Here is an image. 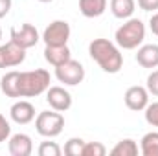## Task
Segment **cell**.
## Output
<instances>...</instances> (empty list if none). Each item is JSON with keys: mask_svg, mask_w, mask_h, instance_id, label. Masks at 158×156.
I'll use <instances>...</instances> for the list:
<instances>
[{"mask_svg": "<svg viewBox=\"0 0 158 156\" xmlns=\"http://www.w3.org/2000/svg\"><path fill=\"white\" fill-rule=\"evenodd\" d=\"M88 53L107 74H118L123 66V53L119 51V46L109 39H94L88 44Z\"/></svg>", "mask_w": 158, "mask_h": 156, "instance_id": "obj_1", "label": "cell"}, {"mask_svg": "<svg viewBox=\"0 0 158 156\" xmlns=\"http://www.w3.org/2000/svg\"><path fill=\"white\" fill-rule=\"evenodd\" d=\"M114 39L121 50H136L145 39V24L140 18H127L116 30Z\"/></svg>", "mask_w": 158, "mask_h": 156, "instance_id": "obj_2", "label": "cell"}, {"mask_svg": "<svg viewBox=\"0 0 158 156\" xmlns=\"http://www.w3.org/2000/svg\"><path fill=\"white\" fill-rule=\"evenodd\" d=\"M50 88V72L44 68L20 72V97H37Z\"/></svg>", "mask_w": 158, "mask_h": 156, "instance_id": "obj_3", "label": "cell"}, {"mask_svg": "<svg viewBox=\"0 0 158 156\" xmlns=\"http://www.w3.org/2000/svg\"><path fill=\"white\" fill-rule=\"evenodd\" d=\"M35 129L44 138H55L64 129V116L57 110H44L35 117Z\"/></svg>", "mask_w": 158, "mask_h": 156, "instance_id": "obj_4", "label": "cell"}, {"mask_svg": "<svg viewBox=\"0 0 158 156\" xmlns=\"http://www.w3.org/2000/svg\"><path fill=\"white\" fill-rule=\"evenodd\" d=\"M70 33L72 30L66 20H53L50 26H46L42 33V40L46 46H64L70 39Z\"/></svg>", "mask_w": 158, "mask_h": 156, "instance_id": "obj_5", "label": "cell"}, {"mask_svg": "<svg viewBox=\"0 0 158 156\" xmlns=\"http://www.w3.org/2000/svg\"><path fill=\"white\" fill-rule=\"evenodd\" d=\"M55 77L59 79V83H64L66 86H76L85 79V68L79 61L70 59L64 64L55 68Z\"/></svg>", "mask_w": 158, "mask_h": 156, "instance_id": "obj_6", "label": "cell"}, {"mask_svg": "<svg viewBox=\"0 0 158 156\" xmlns=\"http://www.w3.org/2000/svg\"><path fill=\"white\" fill-rule=\"evenodd\" d=\"M39 31L33 24H22L20 28H11V42H15L17 46L30 50L39 42Z\"/></svg>", "mask_w": 158, "mask_h": 156, "instance_id": "obj_7", "label": "cell"}, {"mask_svg": "<svg viewBox=\"0 0 158 156\" xmlns=\"http://www.w3.org/2000/svg\"><path fill=\"white\" fill-rule=\"evenodd\" d=\"M26 59V50L17 46L15 42H7L0 46V68H13L22 64Z\"/></svg>", "mask_w": 158, "mask_h": 156, "instance_id": "obj_8", "label": "cell"}, {"mask_svg": "<svg viewBox=\"0 0 158 156\" xmlns=\"http://www.w3.org/2000/svg\"><path fill=\"white\" fill-rule=\"evenodd\" d=\"M46 101L57 112H66L72 107V96L63 86H50L46 90Z\"/></svg>", "mask_w": 158, "mask_h": 156, "instance_id": "obj_9", "label": "cell"}, {"mask_svg": "<svg viewBox=\"0 0 158 156\" xmlns=\"http://www.w3.org/2000/svg\"><path fill=\"white\" fill-rule=\"evenodd\" d=\"M123 99H125L127 109H131L134 112H140V110H145V107L149 105V92H147L145 86L134 84V86L127 88Z\"/></svg>", "mask_w": 158, "mask_h": 156, "instance_id": "obj_10", "label": "cell"}, {"mask_svg": "<svg viewBox=\"0 0 158 156\" xmlns=\"http://www.w3.org/2000/svg\"><path fill=\"white\" fill-rule=\"evenodd\" d=\"M9 116H11V119L17 125H28V123H31L35 119V107L30 101L20 99V101H17V103L11 105Z\"/></svg>", "mask_w": 158, "mask_h": 156, "instance_id": "obj_11", "label": "cell"}, {"mask_svg": "<svg viewBox=\"0 0 158 156\" xmlns=\"http://www.w3.org/2000/svg\"><path fill=\"white\" fill-rule=\"evenodd\" d=\"M7 147H9V154L11 156H30L33 153V142H31V138L28 134H22V132L13 134L9 138Z\"/></svg>", "mask_w": 158, "mask_h": 156, "instance_id": "obj_12", "label": "cell"}, {"mask_svg": "<svg viewBox=\"0 0 158 156\" xmlns=\"http://www.w3.org/2000/svg\"><path fill=\"white\" fill-rule=\"evenodd\" d=\"M44 59L53 68H57V66H61V64H64L66 61L72 59V51L66 44L64 46H46L44 48Z\"/></svg>", "mask_w": 158, "mask_h": 156, "instance_id": "obj_13", "label": "cell"}, {"mask_svg": "<svg viewBox=\"0 0 158 156\" xmlns=\"http://www.w3.org/2000/svg\"><path fill=\"white\" fill-rule=\"evenodd\" d=\"M0 90L7 97H20V72L11 70L0 79Z\"/></svg>", "mask_w": 158, "mask_h": 156, "instance_id": "obj_14", "label": "cell"}, {"mask_svg": "<svg viewBox=\"0 0 158 156\" xmlns=\"http://www.w3.org/2000/svg\"><path fill=\"white\" fill-rule=\"evenodd\" d=\"M136 61L143 68H156L158 66V44H145L138 48Z\"/></svg>", "mask_w": 158, "mask_h": 156, "instance_id": "obj_15", "label": "cell"}, {"mask_svg": "<svg viewBox=\"0 0 158 156\" xmlns=\"http://www.w3.org/2000/svg\"><path fill=\"white\" fill-rule=\"evenodd\" d=\"M107 0H79V11L86 18H98L105 13Z\"/></svg>", "mask_w": 158, "mask_h": 156, "instance_id": "obj_16", "label": "cell"}, {"mask_svg": "<svg viewBox=\"0 0 158 156\" xmlns=\"http://www.w3.org/2000/svg\"><path fill=\"white\" fill-rule=\"evenodd\" d=\"M136 9L134 0H110V11L116 18H131Z\"/></svg>", "mask_w": 158, "mask_h": 156, "instance_id": "obj_17", "label": "cell"}, {"mask_svg": "<svg viewBox=\"0 0 158 156\" xmlns=\"http://www.w3.org/2000/svg\"><path fill=\"white\" fill-rule=\"evenodd\" d=\"M110 154L112 156H136L138 154V143L131 138H125L118 142L112 149H110Z\"/></svg>", "mask_w": 158, "mask_h": 156, "instance_id": "obj_18", "label": "cell"}, {"mask_svg": "<svg viewBox=\"0 0 158 156\" xmlns=\"http://www.w3.org/2000/svg\"><path fill=\"white\" fill-rule=\"evenodd\" d=\"M140 151L143 156H158V132H147L142 138Z\"/></svg>", "mask_w": 158, "mask_h": 156, "instance_id": "obj_19", "label": "cell"}, {"mask_svg": "<svg viewBox=\"0 0 158 156\" xmlns=\"http://www.w3.org/2000/svg\"><path fill=\"white\" fill-rule=\"evenodd\" d=\"M83 149H85V140H81V138H70L64 143L66 156H83Z\"/></svg>", "mask_w": 158, "mask_h": 156, "instance_id": "obj_20", "label": "cell"}, {"mask_svg": "<svg viewBox=\"0 0 158 156\" xmlns=\"http://www.w3.org/2000/svg\"><path fill=\"white\" fill-rule=\"evenodd\" d=\"M105 154H107V147L101 142H85L83 156H105Z\"/></svg>", "mask_w": 158, "mask_h": 156, "instance_id": "obj_21", "label": "cell"}, {"mask_svg": "<svg viewBox=\"0 0 158 156\" xmlns=\"http://www.w3.org/2000/svg\"><path fill=\"white\" fill-rule=\"evenodd\" d=\"M39 156H61V147L55 142H42L39 145Z\"/></svg>", "mask_w": 158, "mask_h": 156, "instance_id": "obj_22", "label": "cell"}, {"mask_svg": "<svg viewBox=\"0 0 158 156\" xmlns=\"http://www.w3.org/2000/svg\"><path fill=\"white\" fill-rule=\"evenodd\" d=\"M145 121L151 127H156L158 129V101L156 103H149L145 107Z\"/></svg>", "mask_w": 158, "mask_h": 156, "instance_id": "obj_23", "label": "cell"}, {"mask_svg": "<svg viewBox=\"0 0 158 156\" xmlns=\"http://www.w3.org/2000/svg\"><path fill=\"white\" fill-rule=\"evenodd\" d=\"M147 92L149 94H153V96H156L158 97V70H153L151 74H149V77H147Z\"/></svg>", "mask_w": 158, "mask_h": 156, "instance_id": "obj_24", "label": "cell"}, {"mask_svg": "<svg viewBox=\"0 0 158 156\" xmlns=\"http://www.w3.org/2000/svg\"><path fill=\"white\" fill-rule=\"evenodd\" d=\"M11 136V125L6 117L0 114V143L2 142H7V138Z\"/></svg>", "mask_w": 158, "mask_h": 156, "instance_id": "obj_25", "label": "cell"}, {"mask_svg": "<svg viewBox=\"0 0 158 156\" xmlns=\"http://www.w3.org/2000/svg\"><path fill=\"white\" fill-rule=\"evenodd\" d=\"M140 9L143 11H156L158 9V0H138Z\"/></svg>", "mask_w": 158, "mask_h": 156, "instance_id": "obj_26", "label": "cell"}, {"mask_svg": "<svg viewBox=\"0 0 158 156\" xmlns=\"http://www.w3.org/2000/svg\"><path fill=\"white\" fill-rule=\"evenodd\" d=\"M13 6V0H0V18H4Z\"/></svg>", "mask_w": 158, "mask_h": 156, "instance_id": "obj_27", "label": "cell"}, {"mask_svg": "<svg viewBox=\"0 0 158 156\" xmlns=\"http://www.w3.org/2000/svg\"><path fill=\"white\" fill-rule=\"evenodd\" d=\"M149 28H151V31L158 37V13H155V15L151 17V20H149Z\"/></svg>", "mask_w": 158, "mask_h": 156, "instance_id": "obj_28", "label": "cell"}, {"mask_svg": "<svg viewBox=\"0 0 158 156\" xmlns=\"http://www.w3.org/2000/svg\"><path fill=\"white\" fill-rule=\"evenodd\" d=\"M39 2H42V4H48V2H53V0H39Z\"/></svg>", "mask_w": 158, "mask_h": 156, "instance_id": "obj_29", "label": "cell"}, {"mask_svg": "<svg viewBox=\"0 0 158 156\" xmlns=\"http://www.w3.org/2000/svg\"><path fill=\"white\" fill-rule=\"evenodd\" d=\"M0 39H2V30H0Z\"/></svg>", "mask_w": 158, "mask_h": 156, "instance_id": "obj_30", "label": "cell"}]
</instances>
